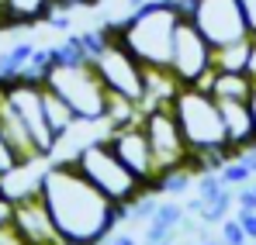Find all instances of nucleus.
Returning <instances> with one entry per match:
<instances>
[{
  "mask_svg": "<svg viewBox=\"0 0 256 245\" xmlns=\"http://www.w3.org/2000/svg\"><path fill=\"white\" fill-rule=\"evenodd\" d=\"M38 194L52 211V221L66 245H104L108 235L128 221L125 207L104 197L73 166V159H48Z\"/></svg>",
  "mask_w": 256,
  "mask_h": 245,
  "instance_id": "obj_1",
  "label": "nucleus"
},
{
  "mask_svg": "<svg viewBox=\"0 0 256 245\" xmlns=\"http://www.w3.org/2000/svg\"><path fill=\"white\" fill-rule=\"evenodd\" d=\"M170 107L184 138H187V145H190V152H194V173H218L232 159V149H228L222 107L212 97V90L180 86Z\"/></svg>",
  "mask_w": 256,
  "mask_h": 245,
  "instance_id": "obj_2",
  "label": "nucleus"
},
{
  "mask_svg": "<svg viewBox=\"0 0 256 245\" xmlns=\"http://www.w3.org/2000/svg\"><path fill=\"white\" fill-rule=\"evenodd\" d=\"M180 21H184V0H146L142 7L128 10L122 21H111V28L114 38L146 69H170Z\"/></svg>",
  "mask_w": 256,
  "mask_h": 245,
  "instance_id": "obj_3",
  "label": "nucleus"
},
{
  "mask_svg": "<svg viewBox=\"0 0 256 245\" xmlns=\"http://www.w3.org/2000/svg\"><path fill=\"white\" fill-rule=\"evenodd\" d=\"M42 83L48 90H56L80 124H104L108 121V107H111V90L104 86L100 73L94 69L90 59H66V62H48L42 73Z\"/></svg>",
  "mask_w": 256,
  "mask_h": 245,
  "instance_id": "obj_4",
  "label": "nucleus"
},
{
  "mask_svg": "<svg viewBox=\"0 0 256 245\" xmlns=\"http://www.w3.org/2000/svg\"><path fill=\"white\" fill-rule=\"evenodd\" d=\"M66 159H73V166L84 173L104 197H111L118 207H128L132 201H138V197L149 190V187L122 163V156L111 149L108 135H97V138L84 142V145H80L73 156H66Z\"/></svg>",
  "mask_w": 256,
  "mask_h": 245,
  "instance_id": "obj_5",
  "label": "nucleus"
},
{
  "mask_svg": "<svg viewBox=\"0 0 256 245\" xmlns=\"http://www.w3.org/2000/svg\"><path fill=\"white\" fill-rule=\"evenodd\" d=\"M104 31H108V38L104 45L94 52V69L100 73V80L104 86L111 90V93H118V97H125L132 104H138L142 107V100H146V76H149V69L128 52L122 41L114 38V28H111V21L104 24Z\"/></svg>",
  "mask_w": 256,
  "mask_h": 245,
  "instance_id": "obj_6",
  "label": "nucleus"
},
{
  "mask_svg": "<svg viewBox=\"0 0 256 245\" xmlns=\"http://www.w3.org/2000/svg\"><path fill=\"white\" fill-rule=\"evenodd\" d=\"M184 14L198 24V31L214 48H228L253 38L239 0H184Z\"/></svg>",
  "mask_w": 256,
  "mask_h": 245,
  "instance_id": "obj_7",
  "label": "nucleus"
},
{
  "mask_svg": "<svg viewBox=\"0 0 256 245\" xmlns=\"http://www.w3.org/2000/svg\"><path fill=\"white\" fill-rule=\"evenodd\" d=\"M0 90L7 93V100L14 104V111L21 114V121L28 124L32 138H35V149L42 159H52L56 149H59V138L56 131L48 128V118H45V100H42V80L35 76H10V80H0Z\"/></svg>",
  "mask_w": 256,
  "mask_h": 245,
  "instance_id": "obj_8",
  "label": "nucleus"
},
{
  "mask_svg": "<svg viewBox=\"0 0 256 245\" xmlns=\"http://www.w3.org/2000/svg\"><path fill=\"white\" fill-rule=\"evenodd\" d=\"M170 73L184 86H204V90H208V80L214 73V45L198 31V24L187 14L176 28V38H173Z\"/></svg>",
  "mask_w": 256,
  "mask_h": 245,
  "instance_id": "obj_9",
  "label": "nucleus"
},
{
  "mask_svg": "<svg viewBox=\"0 0 256 245\" xmlns=\"http://www.w3.org/2000/svg\"><path fill=\"white\" fill-rule=\"evenodd\" d=\"M142 128L149 135V145H152V159L160 176L173 173V169H194V152L180 131V124L173 118V107H152L142 114Z\"/></svg>",
  "mask_w": 256,
  "mask_h": 245,
  "instance_id": "obj_10",
  "label": "nucleus"
},
{
  "mask_svg": "<svg viewBox=\"0 0 256 245\" xmlns=\"http://www.w3.org/2000/svg\"><path fill=\"white\" fill-rule=\"evenodd\" d=\"M10 225L28 239V245H66L56 221H52V211L42 201V194H24L18 201H10V211H7Z\"/></svg>",
  "mask_w": 256,
  "mask_h": 245,
  "instance_id": "obj_11",
  "label": "nucleus"
},
{
  "mask_svg": "<svg viewBox=\"0 0 256 245\" xmlns=\"http://www.w3.org/2000/svg\"><path fill=\"white\" fill-rule=\"evenodd\" d=\"M108 135V142H111V149L122 156V163L146 183V187H152V180L160 176V169H156V159H152V145H149V135H146V128L142 121L135 124H122V128H108L104 131Z\"/></svg>",
  "mask_w": 256,
  "mask_h": 245,
  "instance_id": "obj_12",
  "label": "nucleus"
},
{
  "mask_svg": "<svg viewBox=\"0 0 256 245\" xmlns=\"http://www.w3.org/2000/svg\"><path fill=\"white\" fill-rule=\"evenodd\" d=\"M0 135H4V145L10 149V156H14L18 163H48V159L38 156L28 124L21 121V114L14 111V104L7 100L4 90H0Z\"/></svg>",
  "mask_w": 256,
  "mask_h": 245,
  "instance_id": "obj_13",
  "label": "nucleus"
},
{
  "mask_svg": "<svg viewBox=\"0 0 256 245\" xmlns=\"http://www.w3.org/2000/svg\"><path fill=\"white\" fill-rule=\"evenodd\" d=\"M222 118H225V135H228V149L232 156L246 152L256 145V121L250 100H218Z\"/></svg>",
  "mask_w": 256,
  "mask_h": 245,
  "instance_id": "obj_14",
  "label": "nucleus"
},
{
  "mask_svg": "<svg viewBox=\"0 0 256 245\" xmlns=\"http://www.w3.org/2000/svg\"><path fill=\"white\" fill-rule=\"evenodd\" d=\"M56 10V0H4V28L38 24Z\"/></svg>",
  "mask_w": 256,
  "mask_h": 245,
  "instance_id": "obj_15",
  "label": "nucleus"
},
{
  "mask_svg": "<svg viewBox=\"0 0 256 245\" xmlns=\"http://www.w3.org/2000/svg\"><path fill=\"white\" fill-rule=\"evenodd\" d=\"M256 80L250 73H228V69H214L208 90H212L214 100H250L253 97Z\"/></svg>",
  "mask_w": 256,
  "mask_h": 245,
  "instance_id": "obj_16",
  "label": "nucleus"
},
{
  "mask_svg": "<svg viewBox=\"0 0 256 245\" xmlns=\"http://www.w3.org/2000/svg\"><path fill=\"white\" fill-rule=\"evenodd\" d=\"M42 100H45V118H48V128H52V131H56V138L62 142V138L80 124V118H76V114H73V107H70L56 90H48L45 83H42Z\"/></svg>",
  "mask_w": 256,
  "mask_h": 245,
  "instance_id": "obj_17",
  "label": "nucleus"
},
{
  "mask_svg": "<svg viewBox=\"0 0 256 245\" xmlns=\"http://www.w3.org/2000/svg\"><path fill=\"white\" fill-rule=\"evenodd\" d=\"M194 180H198V173H194V169H173V173L156 176L149 190H156L160 197H184L187 190H194Z\"/></svg>",
  "mask_w": 256,
  "mask_h": 245,
  "instance_id": "obj_18",
  "label": "nucleus"
},
{
  "mask_svg": "<svg viewBox=\"0 0 256 245\" xmlns=\"http://www.w3.org/2000/svg\"><path fill=\"white\" fill-rule=\"evenodd\" d=\"M32 55H35V45H32V41H21V45H14V48H7V52L0 55V80L21 76V73L28 69Z\"/></svg>",
  "mask_w": 256,
  "mask_h": 245,
  "instance_id": "obj_19",
  "label": "nucleus"
},
{
  "mask_svg": "<svg viewBox=\"0 0 256 245\" xmlns=\"http://www.w3.org/2000/svg\"><path fill=\"white\" fill-rule=\"evenodd\" d=\"M246 59H250V38L228 48H214V69H228V73H246Z\"/></svg>",
  "mask_w": 256,
  "mask_h": 245,
  "instance_id": "obj_20",
  "label": "nucleus"
},
{
  "mask_svg": "<svg viewBox=\"0 0 256 245\" xmlns=\"http://www.w3.org/2000/svg\"><path fill=\"white\" fill-rule=\"evenodd\" d=\"M160 201H163V197H160L156 190H146L138 201H132V204L125 207V211H128V221H135V225H138V221H142V225H149V221L156 218V207H160Z\"/></svg>",
  "mask_w": 256,
  "mask_h": 245,
  "instance_id": "obj_21",
  "label": "nucleus"
},
{
  "mask_svg": "<svg viewBox=\"0 0 256 245\" xmlns=\"http://www.w3.org/2000/svg\"><path fill=\"white\" fill-rule=\"evenodd\" d=\"M218 176H222L228 187H242V183H250V180H253V169H250V163H246V159L232 156L228 163L218 169Z\"/></svg>",
  "mask_w": 256,
  "mask_h": 245,
  "instance_id": "obj_22",
  "label": "nucleus"
},
{
  "mask_svg": "<svg viewBox=\"0 0 256 245\" xmlns=\"http://www.w3.org/2000/svg\"><path fill=\"white\" fill-rule=\"evenodd\" d=\"M218 239H222V245H250V235H246V228L239 225L236 214L218 225Z\"/></svg>",
  "mask_w": 256,
  "mask_h": 245,
  "instance_id": "obj_23",
  "label": "nucleus"
},
{
  "mask_svg": "<svg viewBox=\"0 0 256 245\" xmlns=\"http://www.w3.org/2000/svg\"><path fill=\"white\" fill-rule=\"evenodd\" d=\"M0 245H28V239L10 225V218H7V221H0Z\"/></svg>",
  "mask_w": 256,
  "mask_h": 245,
  "instance_id": "obj_24",
  "label": "nucleus"
},
{
  "mask_svg": "<svg viewBox=\"0 0 256 245\" xmlns=\"http://www.w3.org/2000/svg\"><path fill=\"white\" fill-rule=\"evenodd\" d=\"M236 207L256 211V190H253V183H242V187H236Z\"/></svg>",
  "mask_w": 256,
  "mask_h": 245,
  "instance_id": "obj_25",
  "label": "nucleus"
},
{
  "mask_svg": "<svg viewBox=\"0 0 256 245\" xmlns=\"http://www.w3.org/2000/svg\"><path fill=\"white\" fill-rule=\"evenodd\" d=\"M236 218H239V225L246 228L250 242L256 245V211H246V207H236Z\"/></svg>",
  "mask_w": 256,
  "mask_h": 245,
  "instance_id": "obj_26",
  "label": "nucleus"
},
{
  "mask_svg": "<svg viewBox=\"0 0 256 245\" xmlns=\"http://www.w3.org/2000/svg\"><path fill=\"white\" fill-rule=\"evenodd\" d=\"M14 166H21V163H18V159L10 156V149L4 145V135H0V176H7V173H10Z\"/></svg>",
  "mask_w": 256,
  "mask_h": 245,
  "instance_id": "obj_27",
  "label": "nucleus"
},
{
  "mask_svg": "<svg viewBox=\"0 0 256 245\" xmlns=\"http://www.w3.org/2000/svg\"><path fill=\"white\" fill-rule=\"evenodd\" d=\"M104 245H142V242H138V239H135L132 232H111Z\"/></svg>",
  "mask_w": 256,
  "mask_h": 245,
  "instance_id": "obj_28",
  "label": "nucleus"
},
{
  "mask_svg": "<svg viewBox=\"0 0 256 245\" xmlns=\"http://www.w3.org/2000/svg\"><path fill=\"white\" fill-rule=\"evenodd\" d=\"M239 3H242L246 24H250V35H256V0H239Z\"/></svg>",
  "mask_w": 256,
  "mask_h": 245,
  "instance_id": "obj_29",
  "label": "nucleus"
},
{
  "mask_svg": "<svg viewBox=\"0 0 256 245\" xmlns=\"http://www.w3.org/2000/svg\"><path fill=\"white\" fill-rule=\"evenodd\" d=\"M97 0H56L59 10H73V7H94Z\"/></svg>",
  "mask_w": 256,
  "mask_h": 245,
  "instance_id": "obj_30",
  "label": "nucleus"
},
{
  "mask_svg": "<svg viewBox=\"0 0 256 245\" xmlns=\"http://www.w3.org/2000/svg\"><path fill=\"white\" fill-rule=\"evenodd\" d=\"M246 73L256 80V35L250 38V59H246Z\"/></svg>",
  "mask_w": 256,
  "mask_h": 245,
  "instance_id": "obj_31",
  "label": "nucleus"
},
{
  "mask_svg": "<svg viewBox=\"0 0 256 245\" xmlns=\"http://www.w3.org/2000/svg\"><path fill=\"white\" fill-rule=\"evenodd\" d=\"M239 159H246L250 169H253V176H256V145H253V149H246V152H239Z\"/></svg>",
  "mask_w": 256,
  "mask_h": 245,
  "instance_id": "obj_32",
  "label": "nucleus"
},
{
  "mask_svg": "<svg viewBox=\"0 0 256 245\" xmlns=\"http://www.w3.org/2000/svg\"><path fill=\"white\" fill-rule=\"evenodd\" d=\"M187 245H222V239H194V242H187Z\"/></svg>",
  "mask_w": 256,
  "mask_h": 245,
  "instance_id": "obj_33",
  "label": "nucleus"
},
{
  "mask_svg": "<svg viewBox=\"0 0 256 245\" xmlns=\"http://www.w3.org/2000/svg\"><path fill=\"white\" fill-rule=\"evenodd\" d=\"M7 211H10V204H7V201L0 197V221H7Z\"/></svg>",
  "mask_w": 256,
  "mask_h": 245,
  "instance_id": "obj_34",
  "label": "nucleus"
},
{
  "mask_svg": "<svg viewBox=\"0 0 256 245\" xmlns=\"http://www.w3.org/2000/svg\"><path fill=\"white\" fill-rule=\"evenodd\" d=\"M250 107H253V121H256V86H253V97H250Z\"/></svg>",
  "mask_w": 256,
  "mask_h": 245,
  "instance_id": "obj_35",
  "label": "nucleus"
},
{
  "mask_svg": "<svg viewBox=\"0 0 256 245\" xmlns=\"http://www.w3.org/2000/svg\"><path fill=\"white\" fill-rule=\"evenodd\" d=\"M0 28H4V0H0Z\"/></svg>",
  "mask_w": 256,
  "mask_h": 245,
  "instance_id": "obj_36",
  "label": "nucleus"
},
{
  "mask_svg": "<svg viewBox=\"0 0 256 245\" xmlns=\"http://www.w3.org/2000/svg\"><path fill=\"white\" fill-rule=\"evenodd\" d=\"M97 3H100V0H97Z\"/></svg>",
  "mask_w": 256,
  "mask_h": 245,
  "instance_id": "obj_37",
  "label": "nucleus"
}]
</instances>
